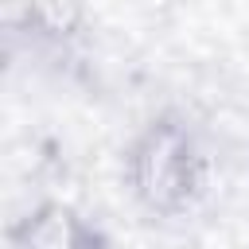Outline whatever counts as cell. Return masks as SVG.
Masks as SVG:
<instances>
[{
    "label": "cell",
    "mask_w": 249,
    "mask_h": 249,
    "mask_svg": "<svg viewBox=\"0 0 249 249\" xmlns=\"http://www.w3.org/2000/svg\"><path fill=\"white\" fill-rule=\"evenodd\" d=\"M8 249H105V237L78 206L43 198L8 226Z\"/></svg>",
    "instance_id": "7a4b0ae2"
},
{
    "label": "cell",
    "mask_w": 249,
    "mask_h": 249,
    "mask_svg": "<svg viewBox=\"0 0 249 249\" xmlns=\"http://www.w3.org/2000/svg\"><path fill=\"white\" fill-rule=\"evenodd\" d=\"M23 19V31L47 39V43H74L86 31V8L78 4H31L16 12Z\"/></svg>",
    "instance_id": "3957f363"
},
{
    "label": "cell",
    "mask_w": 249,
    "mask_h": 249,
    "mask_svg": "<svg viewBox=\"0 0 249 249\" xmlns=\"http://www.w3.org/2000/svg\"><path fill=\"white\" fill-rule=\"evenodd\" d=\"M206 152L195 128L179 117L148 121L124 148V183L152 218L187 214L206 191Z\"/></svg>",
    "instance_id": "6da1fadb"
}]
</instances>
